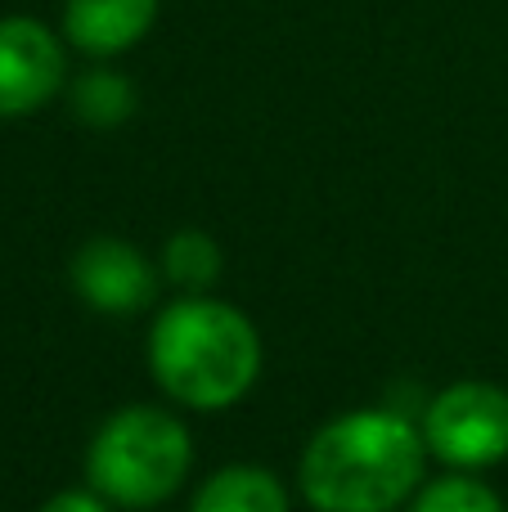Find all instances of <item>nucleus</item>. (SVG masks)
<instances>
[{
    "label": "nucleus",
    "instance_id": "0eeeda50",
    "mask_svg": "<svg viewBox=\"0 0 508 512\" xmlns=\"http://www.w3.org/2000/svg\"><path fill=\"white\" fill-rule=\"evenodd\" d=\"M153 18H158V0H63V36L95 59L144 41Z\"/></svg>",
    "mask_w": 508,
    "mask_h": 512
},
{
    "label": "nucleus",
    "instance_id": "7ed1b4c3",
    "mask_svg": "<svg viewBox=\"0 0 508 512\" xmlns=\"http://www.w3.org/2000/svg\"><path fill=\"white\" fill-rule=\"evenodd\" d=\"M194 463L189 427L153 405H126L95 432L86 477L95 495L122 508H153L180 490Z\"/></svg>",
    "mask_w": 508,
    "mask_h": 512
},
{
    "label": "nucleus",
    "instance_id": "423d86ee",
    "mask_svg": "<svg viewBox=\"0 0 508 512\" xmlns=\"http://www.w3.org/2000/svg\"><path fill=\"white\" fill-rule=\"evenodd\" d=\"M72 288L99 315H135L153 301L158 279L131 243L104 234V239H90L72 256Z\"/></svg>",
    "mask_w": 508,
    "mask_h": 512
},
{
    "label": "nucleus",
    "instance_id": "39448f33",
    "mask_svg": "<svg viewBox=\"0 0 508 512\" xmlns=\"http://www.w3.org/2000/svg\"><path fill=\"white\" fill-rule=\"evenodd\" d=\"M68 59L45 23L23 14L0 18V117H27L63 90Z\"/></svg>",
    "mask_w": 508,
    "mask_h": 512
},
{
    "label": "nucleus",
    "instance_id": "f03ea898",
    "mask_svg": "<svg viewBox=\"0 0 508 512\" xmlns=\"http://www.w3.org/2000/svg\"><path fill=\"white\" fill-rule=\"evenodd\" d=\"M149 364L158 387L185 409H230L261 373V333L216 297H185L153 319Z\"/></svg>",
    "mask_w": 508,
    "mask_h": 512
},
{
    "label": "nucleus",
    "instance_id": "f257e3e1",
    "mask_svg": "<svg viewBox=\"0 0 508 512\" xmlns=\"http://www.w3.org/2000/svg\"><path fill=\"white\" fill-rule=\"evenodd\" d=\"M428 441L392 409H356L311 436L302 495L315 512H396L423 481Z\"/></svg>",
    "mask_w": 508,
    "mask_h": 512
},
{
    "label": "nucleus",
    "instance_id": "6e6552de",
    "mask_svg": "<svg viewBox=\"0 0 508 512\" xmlns=\"http://www.w3.org/2000/svg\"><path fill=\"white\" fill-rule=\"evenodd\" d=\"M189 512H288V495L275 472L239 463L207 477Z\"/></svg>",
    "mask_w": 508,
    "mask_h": 512
},
{
    "label": "nucleus",
    "instance_id": "9b49d317",
    "mask_svg": "<svg viewBox=\"0 0 508 512\" xmlns=\"http://www.w3.org/2000/svg\"><path fill=\"white\" fill-rule=\"evenodd\" d=\"M414 512H504V504L495 499L491 486L473 477H441L419 490Z\"/></svg>",
    "mask_w": 508,
    "mask_h": 512
},
{
    "label": "nucleus",
    "instance_id": "1a4fd4ad",
    "mask_svg": "<svg viewBox=\"0 0 508 512\" xmlns=\"http://www.w3.org/2000/svg\"><path fill=\"white\" fill-rule=\"evenodd\" d=\"M72 108H77V117L86 126L113 131V126H122L126 117L135 113V86L122 72H108V68L81 72V77L72 81Z\"/></svg>",
    "mask_w": 508,
    "mask_h": 512
},
{
    "label": "nucleus",
    "instance_id": "20e7f679",
    "mask_svg": "<svg viewBox=\"0 0 508 512\" xmlns=\"http://www.w3.org/2000/svg\"><path fill=\"white\" fill-rule=\"evenodd\" d=\"M423 441L450 468H491L508 459V391L495 382H455L423 414Z\"/></svg>",
    "mask_w": 508,
    "mask_h": 512
},
{
    "label": "nucleus",
    "instance_id": "9d476101",
    "mask_svg": "<svg viewBox=\"0 0 508 512\" xmlns=\"http://www.w3.org/2000/svg\"><path fill=\"white\" fill-rule=\"evenodd\" d=\"M162 270H167V279L180 283V288L203 292V288H212L216 274H221V248H216V239L203 230H180V234H171L167 248H162Z\"/></svg>",
    "mask_w": 508,
    "mask_h": 512
},
{
    "label": "nucleus",
    "instance_id": "f8f14e48",
    "mask_svg": "<svg viewBox=\"0 0 508 512\" xmlns=\"http://www.w3.org/2000/svg\"><path fill=\"white\" fill-rule=\"evenodd\" d=\"M41 512H108V508H104V495H90V490H63V495H54Z\"/></svg>",
    "mask_w": 508,
    "mask_h": 512
}]
</instances>
